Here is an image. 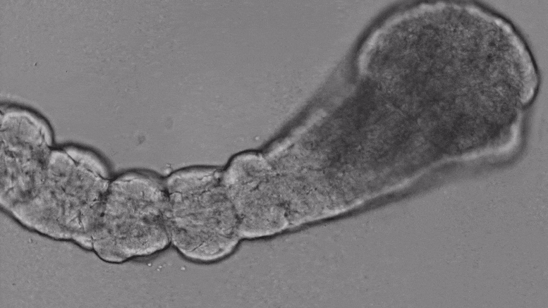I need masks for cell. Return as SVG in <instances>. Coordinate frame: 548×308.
Wrapping results in <instances>:
<instances>
[{"instance_id":"cell-2","label":"cell","mask_w":548,"mask_h":308,"mask_svg":"<svg viewBox=\"0 0 548 308\" xmlns=\"http://www.w3.org/2000/svg\"><path fill=\"white\" fill-rule=\"evenodd\" d=\"M265 159L255 152L235 156L223 170V182L235 209L241 239L279 229V209Z\"/></svg>"},{"instance_id":"cell-1","label":"cell","mask_w":548,"mask_h":308,"mask_svg":"<svg viewBox=\"0 0 548 308\" xmlns=\"http://www.w3.org/2000/svg\"><path fill=\"white\" fill-rule=\"evenodd\" d=\"M171 243L187 259L209 263L229 256L241 239L223 171L190 167L165 182Z\"/></svg>"}]
</instances>
